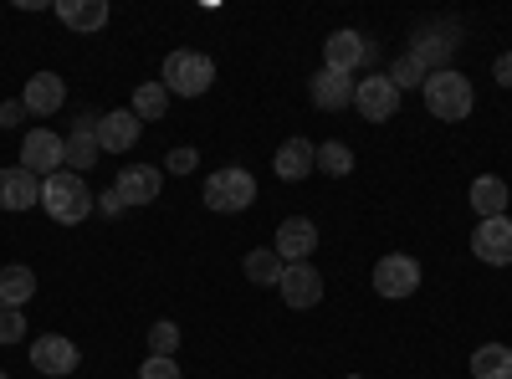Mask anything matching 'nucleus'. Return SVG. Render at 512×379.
<instances>
[{
    "instance_id": "obj_12",
    "label": "nucleus",
    "mask_w": 512,
    "mask_h": 379,
    "mask_svg": "<svg viewBox=\"0 0 512 379\" xmlns=\"http://www.w3.org/2000/svg\"><path fill=\"white\" fill-rule=\"evenodd\" d=\"M308 98H313V108H323V113H344V108H354V77L318 67V72L308 77Z\"/></svg>"
},
{
    "instance_id": "obj_9",
    "label": "nucleus",
    "mask_w": 512,
    "mask_h": 379,
    "mask_svg": "<svg viewBox=\"0 0 512 379\" xmlns=\"http://www.w3.org/2000/svg\"><path fill=\"white\" fill-rule=\"evenodd\" d=\"M374 287H379V298H390V303L410 298V292L420 287V262L405 257V251H390V257L374 262Z\"/></svg>"
},
{
    "instance_id": "obj_37",
    "label": "nucleus",
    "mask_w": 512,
    "mask_h": 379,
    "mask_svg": "<svg viewBox=\"0 0 512 379\" xmlns=\"http://www.w3.org/2000/svg\"><path fill=\"white\" fill-rule=\"evenodd\" d=\"M349 379H364V374H349Z\"/></svg>"
},
{
    "instance_id": "obj_5",
    "label": "nucleus",
    "mask_w": 512,
    "mask_h": 379,
    "mask_svg": "<svg viewBox=\"0 0 512 379\" xmlns=\"http://www.w3.org/2000/svg\"><path fill=\"white\" fill-rule=\"evenodd\" d=\"M21 170H31L36 180L67 170V139H62L57 129H31V134L21 139Z\"/></svg>"
},
{
    "instance_id": "obj_27",
    "label": "nucleus",
    "mask_w": 512,
    "mask_h": 379,
    "mask_svg": "<svg viewBox=\"0 0 512 379\" xmlns=\"http://www.w3.org/2000/svg\"><path fill=\"white\" fill-rule=\"evenodd\" d=\"M318 170L323 175H333V180H344V175H354V149L349 144H318Z\"/></svg>"
},
{
    "instance_id": "obj_25",
    "label": "nucleus",
    "mask_w": 512,
    "mask_h": 379,
    "mask_svg": "<svg viewBox=\"0 0 512 379\" xmlns=\"http://www.w3.org/2000/svg\"><path fill=\"white\" fill-rule=\"evenodd\" d=\"M472 379H512V349L507 344H482L472 354Z\"/></svg>"
},
{
    "instance_id": "obj_22",
    "label": "nucleus",
    "mask_w": 512,
    "mask_h": 379,
    "mask_svg": "<svg viewBox=\"0 0 512 379\" xmlns=\"http://www.w3.org/2000/svg\"><path fill=\"white\" fill-rule=\"evenodd\" d=\"M31 298H36V272H31V267H21V262L0 267V308L21 313Z\"/></svg>"
},
{
    "instance_id": "obj_14",
    "label": "nucleus",
    "mask_w": 512,
    "mask_h": 379,
    "mask_svg": "<svg viewBox=\"0 0 512 379\" xmlns=\"http://www.w3.org/2000/svg\"><path fill=\"white\" fill-rule=\"evenodd\" d=\"M272 251L292 267V262H308L313 251H318V226L308 221V216H287L282 226H277V241H272Z\"/></svg>"
},
{
    "instance_id": "obj_35",
    "label": "nucleus",
    "mask_w": 512,
    "mask_h": 379,
    "mask_svg": "<svg viewBox=\"0 0 512 379\" xmlns=\"http://www.w3.org/2000/svg\"><path fill=\"white\" fill-rule=\"evenodd\" d=\"M492 72H497V82H502V88H512V52H502V57L492 62Z\"/></svg>"
},
{
    "instance_id": "obj_31",
    "label": "nucleus",
    "mask_w": 512,
    "mask_h": 379,
    "mask_svg": "<svg viewBox=\"0 0 512 379\" xmlns=\"http://www.w3.org/2000/svg\"><path fill=\"white\" fill-rule=\"evenodd\" d=\"M195 164H200V154H195L190 144H180V149H169V154H164V170H169V175H190Z\"/></svg>"
},
{
    "instance_id": "obj_16",
    "label": "nucleus",
    "mask_w": 512,
    "mask_h": 379,
    "mask_svg": "<svg viewBox=\"0 0 512 379\" xmlns=\"http://www.w3.org/2000/svg\"><path fill=\"white\" fill-rule=\"evenodd\" d=\"M31 205H41V180L31 170H21V164H6V170H0V210L21 216Z\"/></svg>"
},
{
    "instance_id": "obj_8",
    "label": "nucleus",
    "mask_w": 512,
    "mask_h": 379,
    "mask_svg": "<svg viewBox=\"0 0 512 379\" xmlns=\"http://www.w3.org/2000/svg\"><path fill=\"white\" fill-rule=\"evenodd\" d=\"M374 62V41L364 36V31H333L328 41H323V67L328 72H359V67H369Z\"/></svg>"
},
{
    "instance_id": "obj_21",
    "label": "nucleus",
    "mask_w": 512,
    "mask_h": 379,
    "mask_svg": "<svg viewBox=\"0 0 512 379\" xmlns=\"http://www.w3.org/2000/svg\"><path fill=\"white\" fill-rule=\"evenodd\" d=\"M57 16H62V26H72V31H82V36H93V31H103L108 26V0H57Z\"/></svg>"
},
{
    "instance_id": "obj_3",
    "label": "nucleus",
    "mask_w": 512,
    "mask_h": 379,
    "mask_svg": "<svg viewBox=\"0 0 512 379\" xmlns=\"http://www.w3.org/2000/svg\"><path fill=\"white\" fill-rule=\"evenodd\" d=\"M159 82H164L175 98H200V93H210V82H216V62H210L205 52L180 47V52L164 57V77H159Z\"/></svg>"
},
{
    "instance_id": "obj_6",
    "label": "nucleus",
    "mask_w": 512,
    "mask_h": 379,
    "mask_svg": "<svg viewBox=\"0 0 512 379\" xmlns=\"http://www.w3.org/2000/svg\"><path fill=\"white\" fill-rule=\"evenodd\" d=\"M456 41H461V31H456L451 21H431V26L415 31L410 57L425 67V77H431V72H446V67H451V52H456Z\"/></svg>"
},
{
    "instance_id": "obj_7",
    "label": "nucleus",
    "mask_w": 512,
    "mask_h": 379,
    "mask_svg": "<svg viewBox=\"0 0 512 379\" xmlns=\"http://www.w3.org/2000/svg\"><path fill=\"white\" fill-rule=\"evenodd\" d=\"M354 108H359L364 123H384V118H395V108H400V88L384 72H369V77L354 82Z\"/></svg>"
},
{
    "instance_id": "obj_36",
    "label": "nucleus",
    "mask_w": 512,
    "mask_h": 379,
    "mask_svg": "<svg viewBox=\"0 0 512 379\" xmlns=\"http://www.w3.org/2000/svg\"><path fill=\"white\" fill-rule=\"evenodd\" d=\"M0 379H11V374H6V369H0Z\"/></svg>"
},
{
    "instance_id": "obj_32",
    "label": "nucleus",
    "mask_w": 512,
    "mask_h": 379,
    "mask_svg": "<svg viewBox=\"0 0 512 379\" xmlns=\"http://www.w3.org/2000/svg\"><path fill=\"white\" fill-rule=\"evenodd\" d=\"M26 339V318L11 313V308H0V344H21Z\"/></svg>"
},
{
    "instance_id": "obj_2",
    "label": "nucleus",
    "mask_w": 512,
    "mask_h": 379,
    "mask_svg": "<svg viewBox=\"0 0 512 379\" xmlns=\"http://www.w3.org/2000/svg\"><path fill=\"white\" fill-rule=\"evenodd\" d=\"M472 103H477V93H472V82H466V72L446 67V72L425 77V108H431V118L461 123L466 113H472Z\"/></svg>"
},
{
    "instance_id": "obj_17",
    "label": "nucleus",
    "mask_w": 512,
    "mask_h": 379,
    "mask_svg": "<svg viewBox=\"0 0 512 379\" xmlns=\"http://www.w3.org/2000/svg\"><path fill=\"white\" fill-rule=\"evenodd\" d=\"M113 190L123 195V205H154L159 190H164V175L154 170V164H123Z\"/></svg>"
},
{
    "instance_id": "obj_13",
    "label": "nucleus",
    "mask_w": 512,
    "mask_h": 379,
    "mask_svg": "<svg viewBox=\"0 0 512 379\" xmlns=\"http://www.w3.org/2000/svg\"><path fill=\"white\" fill-rule=\"evenodd\" d=\"M472 251H477V262H487V267H507V262H512V221H507V216L477 221Z\"/></svg>"
},
{
    "instance_id": "obj_1",
    "label": "nucleus",
    "mask_w": 512,
    "mask_h": 379,
    "mask_svg": "<svg viewBox=\"0 0 512 379\" xmlns=\"http://www.w3.org/2000/svg\"><path fill=\"white\" fill-rule=\"evenodd\" d=\"M93 190H88V180L82 175H72V170H57V175H47L41 180V210L57 221V226H82L93 216Z\"/></svg>"
},
{
    "instance_id": "obj_29",
    "label": "nucleus",
    "mask_w": 512,
    "mask_h": 379,
    "mask_svg": "<svg viewBox=\"0 0 512 379\" xmlns=\"http://www.w3.org/2000/svg\"><path fill=\"white\" fill-rule=\"evenodd\" d=\"M384 77H390L400 93H405V88H425V67H420V62H415L410 52H405V57H400V62H395L390 72H384Z\"/></svg>"
},
{
    "instance_id": "obj_30",
    "label": "nucleus",
    "mask_w": 512,
    "mask_h": 379,
    "mask_svg": "<svg viewBox=\"0 0 512 379\" xmlns=\"http://www.w3.org/2000/svg\"><path fill=\"white\" fill-rule=\"evenodd\" d=\"M139 379H185V374H180V364H175V359H159V354H149V359L139 364Z\"/></svg>"
},
{
    "instance_id": "obj_20",
    "label": "nucleus",
    "mask_w": 512,
    "mask_h": 379,
    "mask_svg": "<svg viewBox=\"0 0 512 379\" xmlns=\"http://www.w3.org/2000/svg\"><path fill=\"white\" fill-rule=\"evenodd\" d=\"M272 170H277V180H308V175L318 170V144H308L303 134L287 139V144L277 149V159H272Z\"/></svg>"
},
{
    "instance_id": "obj_19",
    "label": "nucleus",
    "mask_w": 512,
    "mask_h": 379,
    "mask_svg": "<svg viewBox=\"0 0 512 379\" xmlns=\"http://www.w3.org/2000/svg\"><path fill=\"white\" fill-rule=\"evenodd\" d=\"M21 103H26V113H36V118H52V113L67 103V82H62L57 72H36V77L26 82Z\"/></svg>"
},
{
    "instance_id": "obj_28",
    "label": "nucleus",
    "mask_w": 512,
    "mask_h": 379,
    "mask_svg": "<svg viewBox=\"0 0 512 379\" xmlns=\"http://www.w3.org/2000/svg\"><path fill=\"white\" fill-rule=\"evenodd\" d=\"M175 349H180V328L169 323V318H159V323L149 328V354H159V359H175Z\"/></svg>"
},
{
    "instance_id": "obj_24",
    "label": "nucleus",
    "mask_w": 512,
    "mask_h": 379,
    "mask_svg": "<svg viewBox=\"0 0 512 379\" xmlns=\"http://www.w3.org/2000/svg\"><path fill=\"white\" fill-rule=\"evenodd\" d=\"M472 210L482 221H492V216H507V185L497 180V175H482V180H472Z\"/></svg>"
},
{
    "instance_id": "obj_18",
    "label": "nucleus",
    "mask_w": 512,
    "mask_h": 379,
    "mask_svg": "<svg viewBox=\"0 0 512 379\" xmlns=\"http://www.w3.org/2000/svg\"><path fill=\"white\" fill-rule=\"evenodd\" d=\"M98 154H103V149H98V118H93V113H77L72 134H67V170H72V175L93 170Z\"/></svg>"
},
{
    "instance_id": "obj_15",
    "label": "nucleus",
    "mask_w": 512,
    "mask_h": 379,
    "mask_svg": "<svg viewBox=\"0 0 512 379\" xmlns=\"http://www.w3.org/2000/svg\"><path fill=\"white\" fill-rule=\"evenodd\" d=\"M139 129H144V123L134 118V108L98 113V149H103V154H128V149L139 144Z\"/></svg>"
},
{
    "instance_id": "obj_23",
    "label": "nucleus",
    "mask_w": 512,
    "mask_h": 379,
    "mask_svg": "<svg viewBox=\"0 0 512 379\" xmlns=\"http://www.w3.org/2000/svg\"><path fill=\"white\" fill-rule=\"evenodd\" d=\"M241 272H246V277H251L256 287H277V282H282V272H287V262L277 257L272 246H256V251H246Z\"/></svg>"
},
{
    "instance_id": "obj_11",
    "label": "nucleus",
    "mask_w": 512,
    "mask_h": 379,
    "mask_svg": "<svg viewBox=\"0 0 512 379\" xmlns=\"http://www.w3.org/2000/svg\"><path fill=\"white\" fill-rule=\"evenodd\" d=\"M277 292H282V303L287 308H318L323 303V272L313 267V262H292L287 272H282V282H277Z\"/></svg>"
},
{
    "instance_id": "obj_34",
    "label": "nucleus",
    "mask_w": 512,
    "mask_h": 379,
    "mask_svg": "<svg viewBox=\"0 0 512 379\" xmlns=\"http://www.w3.org/2000/svg\"><path fill=\"white\" fill-rule=\"evenodd\" d=\"M98 210H103V216H123L128 205H123V195H118V190H108V195H98Z\"/></svg>"
},
{
    "instance_id": "obj_33",
    "label": "nucleus",
    "mask_w": 512,
    "mask_h": 379,
    "mask_svg": "<svg viewBox=\"0 0 512 379\" xmlns=\"http://www.w3.org/2000/svg\"><path fill=\"white\" fill-rule=\"evenodd\" d=\"M21 118H26V103H21V98H11V103H0V129H16Z\"/></svg>"
},
{
    "instance_id": "obj_10",
    "label": "nucleus",
    "mask_w": 512,
    "mask_h": 379,
    "mask_svg": "<svg viewBox=\"0 0 512 379\" xmlns=\"http://www.w3.org/2000/svg\"><path fill=\"white\" fill-rule=\"evenodd\" d=\"M77 364H82V354H77L72 339H62V333H41V339L31 344V369H36L41 379H62V374H72Z\"/></svg>"
},
{
    "instance_id": "obj_26",
    "label": "nucleus",
    "mask_w": 512,
    "mask_h": 379,
    "mask_svg": "<svg viewBox=\"0 0 512 379\" xmlns=\"http://www.w3.org/2000/svg\"><path fill=\"white\" fill-rule=\"evenodd\" d=\"M164 108H169V88H164V82H139V88H134V118L154 123V118H164Z\"/></svg>"
},
{
    "instance_id": "obj_4",
    "label": "nucleus",
    "mask_w": 512,
    "mask_h": 379,
    "mask_svg": "<svg viewBox=\"0 0 512 379\" xmlns=\"http://www.w3.org/2000/svg\"><path fill=\"white\" fill-rule=\"evenodd\" d=\"M205 205L221 210V216H241V210L256 205V180L251 170H241V164H226V170H216L205 180Z\"/></svg>"
}]
</instances>
